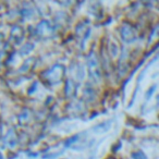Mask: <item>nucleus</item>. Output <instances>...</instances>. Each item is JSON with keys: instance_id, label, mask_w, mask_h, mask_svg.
<instances>
[{"instance_id": "423d86ee", "label": "nucleus", "mask_w": 159, "mask_h": 159, "mask_svg": "<svg viewBox=\"0 0 159 159\" xmlns=\"http://www.w3.org/2000/svg\"><path fill=\"white\" fill-rule=\"evenodd\" d=\"M75 89H74V83L73 81L69 80L68 83H66V95L68 96H72V94L74 93Z\"/></svg>"}, {"instance_id": "7ed1b4c3", "label": "nucleus", "mask_w": 159, "mask_h": 159, "mask_svg": "<svg viewBox=\"0 0 159 159\" xmlns=\"http://www.w3.org/2000/svg\"><path fill=\"white\" fill-rule=\"evenodd\" d=\"M62 72H63V71H62V66H53V68L49 71V74H50L49 79H50L51 82H52V83L58 82V81L60 80V77H61Z\"/></svg>"}, {"instance_id": "f03ea898", "label": "nucleus", "mask_w": 159, "mask_h": 159, "mask_svg": "<svg viewBox=\"0 0 159 159\" xmlns=\"http://www.w3.org/2000/svg\"><path fill=\"white\" fill-rule=\"evenodd\" d=\"M121 37L125 43H132L136 38V33L131 25L124 24L121 27Z\"/></svg>"}, {"instance_id": "39448f33", "label": "nucleus", "mask_w": 159, "mask_h": 159, "mask_svg": "<svg viewBox=\"0 0 159 159\" xmlns=\"http://www.w3.org/2000/svg\"><path fill=\"white\" fill-rule=\"evenodd\" d=\"M158 38H159V25H157V26L154 27L152 32L150 33L149 40H148V43H149V44H152V42H155V40L158 39Z\"/></svg>"}, {"instance_id": "f257e3e1", "label": "nucleus", "mask_w": 159, "mask_h": 159, "mask_svg": "<svg viewBox=\"0 0 159 159\" xmlns=\"http://www.w3.org/2000/svg\"><path fill=\"white\" fill-rule=\"evenodd\" d=\"M87 66H89V76L95 82H99L102 79V71H100L99 62L94 52H92L87 58Z\"/></svg>"}, {"instance_id": "0eeeda50", "label": "nucleus", "mask_w": 159, "mask_h": 159, "mask_svg": "<svg viewBox=\"0 0 159 159\" xmlns=\"http://www.w3.org/2000/svg\"><path fill=\"white\" fill-rule=\"evenodd\" d=\"M133 159H146V157L142 152H137L133 154Z\"/></svg>"}, {"instance_id": "20e7f679", "label": "nucleus", "mask_w": 159, "mask_h": 159, "mask_svg": "<svg viewBox=\"0 0 159 159\" xmlns=\"http://www.w3.org/2000/svg\"><path fill=\"white\" fill-rule=\"evenodd\" d=\"M110 121H106V122H102V123L97 124V125L94 126V132L96 133H102V132H106L110 129Z\"/></svg>"}]
</instances>
